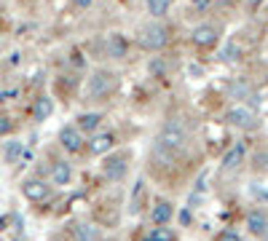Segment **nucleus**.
Segmentation results:
<instances>
[{"label":"nucleus","instance_id":"obj_18","mask_svg":"<svg viewBox=\"0 0 268 241\" xmlns=\"http://www.w3.org/2000/svg\"><path fill=\"white\" fill-rule=\"evenodd\" d=\"M73 233H75V241H97V228L89 225V222H78Z\"/></svg>","mask_w":268,"mask_h":241},{"label":"nucleus","instance_id":"obj_2","mask_svg":"<svg viewBox=\"0 0 268 241\" xmlns=\"http://www.w3.org/2000/svg\"><path fill=\"white\" fill-rule=\"evenodd\" d=\"M116 91V75L113 72H94V75L89 78V89H86V97L89 99H102V97H108Z\"/></svg>","mask_w":268,"mask_h":241},{"label":"nucleus","instance_id":"obj_20","mask_svg":"<svg viewBox=\"0 0 268 241\" xmlns=\"http://www.w3.org/2000/svg\"><path fill=\"white\" fill-rule=\"evenodd\" d=\"M172 3H175V0H148V14L158 19V16H164L172 8Z\"/></svg>","mask_w":268,"mask_h":241},{"label":"nucleus","instance_id":"obj_22","mask_svg":"<svg viewBox=\"0 0 268 241\" xmlns=\"http://www.w3.org/2000/svg\"><path fill=\"white\" fill-rule=\"evenodd\" d=\"M19 153H22V142H11V145L6 147V158H8V161H16Z\"/></svg>","mask_w":268,"mask_h":241},{"label":"nucleus","instance_id":"obj_5","mask_svg":"<svg viewBox=\"0 0 268 241\" xmlns=\"http://www.w3.org/2000/svg\"><path fill=\"white\" fill-rule=\"evenodd\" d=\"M225 120L231 126H239V129H250V126H255V113L250 107H242V105H236V107H231L225 113Z\"/></svg>","mask_w":268,"mask_h":241},{"label":"nucleus","instance_id":"obj_10","mask_svg":"<svg viewBox=\"0 0 268 241\" xmlns=\"http://www.w3.org/2000/svg\"><path fill=\"white\" fill-rule=\"evenodd\" d=\"M172 217H175V207H172V201H156V207H153V212H150L153 225H166Z\"/></svg>","mask_w":268,"mask_h":241},{"label":"nucleus","instance_id":"obj_21","mask_svg":"<svg viewBox=\"0 0 268 241\" xmlns=\"http://www.w3.org/2000/svg\"><path fill=\"white\" fill-rule=\"evenodd\" d=\"M220 59H223V62H236V59H239V46H236V43L223 46V51H220Z\"/></svg>","mask_w":268,"mask_h":241},{"label":"nucleus","instance_id":"obj_19","mask_svg":"<svg viewBox=\"0 0 268 241\" xmlns=\"http://www.w3.org/2000/svg\"><path fill=\"white\" fill-rule=\"evenodd\" d=\"M51 110H54V105H51V99L49 97H41L35 102V107H32V115H35V120H46L51 115Z\"/></svg>","mask_w":268,"mask_h":241},{"label":"nucleus","instance_id":"obj_16","mask_svg":"<svg viewBox=\"0 0 268 241\" xmlns=\"http://www.w3.org/2000/svg\"><path fill=\"white\" fill-rule=\"evenodd\" d=\"M142 196H145V182L137 180L131 188V201H129V215H137L140 207H142Z\"/></svg>","mask_w":268,"mask_h":241},{"label":"nucleus","instance_id":"obj_3","mask_svg":"<svg viewBox=\"0 0 268 241\" xmlns=\"http://www.w3.org/2000/svg\"><path fill=\"white\" fill-rule=\"evenodd\" d=\"M166 41H169V32L164 24H148L140 32V46L145 51H161L166 46Z\"/></svg>","mask_w":268,"mask_h":241},{"label":"nucleus","instance_id":"obj_15","mask_svg":"<svg viewBox=\"0 0 268 241\" xmlns=\"http://www.w3.org/2000/svg\"><path fill=\"white\" fill-rule=\"evenodd\" d=\"M108 57L110 59H123L126 57V41L121 35H108Z\"/></svg>","mask_w":268,"mask_h":241},{"label":"nucleus","instance_id":"obj_14","mask_svg":"<svg viewBox=\"0 0 268 241\" xmlns=\"http://www.w3.org/2000/svg\"><path fill=\"white\" fill-rule=\"evenodd\" d=\"M70 180H73V166L67 161H56L51 166V182L54 185H67Z\"/></svg>","mask_w":268,"mask_h":241},{"label":"nucleus","instance_id":"obj_24","mask_svg":"<svg viewBox=\"0 0 268 241\" xmlns=\"http://www.w3.org/2000/svg\"><path fill=\"white\" fill-rule=\"evenodd\" d=\"M217 241H242V236L236 233V230H223V233H220V238Z\"/></svg>","mask_w":268,"mask_h":241},{"label":"nucleus","instance_id":"obj_23","mask_svg":"<svg viewBox=\"0 0 268 241\" xmlns=\"http://www.w3.org/2000/svg\"><path fill=\"white\" fill-rule=\"evenodd\" d=\"M177 220H180V225H190V222H193V212H190V207L188 209H183V212H180V215H177Z\"/></svg>","mask_w":268,"mask_h":241},{"label":"nucleus","instance_id":"obj_17","mask_svg":"<svg viewBox=\"0 0 268 241\" xmlns=\"http://www.w3.org/2000/svg\"><path fill=\"white\" fill-rule=\"evenodd\" d=\"M142 241H175V233H172L166 225H156L153 230H148V233L142 236Z\"/></svg>","mask_w":268,"mask_h":241},{"label":"nucleus","instance_id":"obj_4","mask_svg":"<svg viewBox=\"0 0 268 241\" xmlns=\"http://www.w3.org/2000/svg\"><path fill=\"white\" fill-rule=\"evenodd\" d=\"M129 172V164H126V155H108L102 161V177L108 182H121Z\"/></svg>","mask_w":268,"mask_h":241},{"label":"nucleus","instance_id":"obj_27","mask_svg":"<svg viewBox=\"0 0 268 241\" xmlns=\"http://www.w3.org/2000/svg\"><path fill=\"white\" fill-rule=\"evenodd\" d=\"M196 3H201V0H196Z\"/></svg>","mask_w":268,"mask_h":241},{"label":"nucleus","instance_id":"obj_26","mask_svg":"<svg viewBox=\"0 0 268 241\" xmlns=\"http://www.w3.org/2000/svg\"><path fill=\"white\" fill-rule=\"evenodd\" d=\"M94 3V0H75V6H78V8H89Z\"/></svg>","mask_w":268,"mask_h":241},{"label":"nucleus","instance_id":"obj_1","mask_svg":"<svg viewBox=\"0 0 268 241\" xmlns=\"http://www.w3.org/2000/svg\"><path fill=\"white\" fill-rule=\"evenodd\" d=\"M188 145V129L180 120H169L164 124V129L158 132V147L166 153H180Z\"/></svg>","mask_w":268,"mask_h":241},{"label":"nucleus","instance_id":"obj_11","mask_svg":"<svg viewBox=\"0 0 268 241\" xmlns=\"http://www.w3.org/2000/svg\"><path fill=\"white\" fill-rule=\"evenodd\" d=\"M113 145H116V137H113L110 132H102V134H94V137H91L89 150H91L94 155H105L108 150H113Z\"/></svg>","mask_w":268,"mask_h":241},{"label":"nucleus","instance_id":"obj_7","mask_svg":"<svg viewBox=\"0 0 268 241\" xmlns=\"http://www.w3.org/2000/svg\"><path fill=\"white\" fill-rule=\"evenodd\" d=\"M244 155H247L244 142L231 145V147L225 150V155H223V169H239V166L244 164Z\"/></svg>","mask_w":268,"mask_h":241},{"label":"nucleus","instance_id":"obj_6","mask_svg":"<svg viewBox=\"0 0 268 241\" xmlns=\"http://www.w3.org/2000/svg\"><path fill=\"white\" fill-rule=\"evenodd\" d=\"M59 145L67 153H78L83 147V134L78 132V126H64L59 132Z\"/></svg>","mask_w":268,"mask_h":241},{"label":"nucleus","instance_id":"obj_25","mask_svg":"<svg viewBox=\"0 0 268 241\" xmlns=\"http://www.w3.org/2000/svg\"><path fill=\"white\" fill-rule=\"evenodd\" d=\"M8 132H11V120H8V118H0V137L8 134Z\"/></svg>","mask_w":268,"mask_h":241},{"label":"nucleus","instance_id":"obj_8","mask_svg":"<svg viewBox=\"0 0 268 241\" xmlns=\"http://www.w3.org/2000/svg\"><path fill=\"white\" fill-rule=\"evenodd\" d=\"M247 228H250L252 236H265L268 230V215L263 209H252L250 215H247Z\"/></svg>","mask_w":268,"mask_h":241},{"label":"nucleus","instance_id":"obj_12","mask_svg":"<svg viewBox=\"0 0 268 241\" xmlns=\"http://www.w3.org/2000/svg\"><path fill=\"white\" fill-rule=\"evenodd\" d=\"M24 196L30 198V201H46L49 198V185L41 182V180H30V182H24Z\"/></svg>","mask_w":268,"mask_h":241},{"label":"nucleus","instance_id":"obj_9","mask_svg":"<svg viewBox=\"0 0 268 241\" xmlns=\"http://www.w3.org/2000/svg\"><path fill=\"white\" fill-rule=\"evenodd\" d=\"M215 41H217V27L215 24H198L193 30V43L201 46V49L215 46Z\"/></svg>","mask_w":268,"mask_h":241},{"label":"nucleus","instance_id":"obj_13","mask_svg":"<svg viewBox=\"0 0 268 241\" xmlns=\"http://www.w3.org/2000/svg\"><path fill=\"white\" fill-rule=\"evenodd\" d=\"M99 124H102V115L99 113H83L78 115V132L81 134H94V132H99Z\"/></svg>","mask_w":268,"mask_h":241}]
</instances>
